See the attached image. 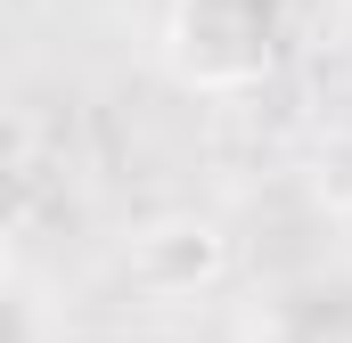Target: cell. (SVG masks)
<instances>
[{"mask_svg":"<svg viewBox=\"0 0 352 343\" xmlns=\"http://www.w3.org/2000/svg\"><path fill=\"white\" fill-rule=\"evenodd\" d=\"M287 16L278 0H173L164 58L188 90H246L278 66Z\"/></svg>","mask_w":352,"mask_h":343,"instance_id":"obj_1","label":"cell"},{"mask_svg":"<svg viewBox=\"0 0 352 343\" xmlns=\"http://www.w3.org/2000/svg\"><path fill=\"white\" fill-rule=\"evenodd\" d=\"M123 270H131V286L140 294H197V286H213L221 270H230V237L213 229V221H197V213H180V221H156V229H140L131 237V254H123Z\"/></svg>","mask_w":352,"mask_h":343,"instance_id":"obj_2","label":"cell"},{"mask_svg":"<svg viewBox=\"0 0 352 343\" xmlns=\"http://www.w3.org/2000/svg\"><path fill=\"white\" fill-rule=\"evenodd\" d=\"M263 343H352V270H328V278L278 294Z\"/></svg>","mask_w":352,"mask_h":343,"instance_id":"obj_3","label":"cell"}]
</instances>
